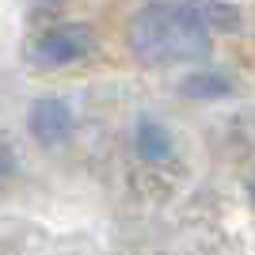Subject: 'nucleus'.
<instances>
[{"mask_svg":"<svg viewBox=\"0 0 255 255\" xmlns=\"http://www.w3.org/2000/svg\"><path fill=\"white\" fill-rule=\"evenodd\" d=\"M229 27H236V11L221 0H149L129 23V50L141 65L198 61Z\"/></svg>","mask_w":255,"mask_h":255,"instance_id":"nucleus-1","label":"nucleus"},{"mask_svg":"<svg viewBox=\"0 0 255 255\" xmlns=\"http://www.w3.org/2000/svg\"><path fill=\"white\" fill-rule=\"evenodd\" d=\"M171 152H175V145H171V133L160 122H152V118H141L137 126V156L149 160V164H164V160H171Z\"/></svg>","mask_w":255,"mask_h":255,"instance_id":"nucleus-4","label":"nucleus"},{"mask_svg":"<svg viewBox=\"0 0 255 255\" xmlns=\"http://www.w3.org/2000/svg\"><path fill=\"white\" fill-rule=\"evenodd\" d=\"M92 27L88 23H65V27H53L46 31L38 42H34V65L42 69H61V65H73L80 57L92 53Z\"/></svg>","mask_w":255,"mask_h":255,"instance_id":"nucleus-2","label":"nucleus"},{"mask_svg":"<svg viewBox=\"0 0 255 255\" xmlns=\"http://www.w3.org/2000/svg\"><path fill=\"white\" fill-rule=\"evenodd\" d=\"M183 92L194 96V99H221V96L233 92V84H229L225 76H217V73H194L191 80H183Z\"/></svg>","mask_w":255,"mask_h":255,"instance_id":"nucleus-5","label":"nucleus"},{"mask_svg":"<svg viewBox=\"0 0 255 255\" xmlns=\"http://www.w3.org/2000/svg\"><path fill=\"white\" fill-rule=\"evenodd\" d=\"M27 122H31V133H34V141H38L42 149H61L65 141L73 137V111H69L61 99H53V96L34 99Z\"/></svg>","mask_w":255,"mask_h":255,"instance_id":"nucleus-3","label":"nucleus"}]
</instances>
